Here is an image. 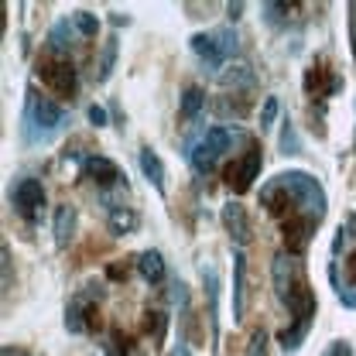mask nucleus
Segmentation results:
<instances>
[{"mask_svg": "<svg viewBox=\"0 0 356 356\" xmlns=\"http://www.w3.org/2000/svg\"><path fill=\"white\" fill-rule=\"evenodd\" d=\"M284 305L291 312V325H284L281 329V336H277V343L284 346V353H295L302 343H305V336H309L312 322H315V291L309 288V281L298 274L295 277V284H291V291H288V298H284Z\"/></svg>", "mask_w": 356, "mask_h": 356, "instance_id": "obj_1", "label": "nucleus"}, {"mask_svg": "<svg viewBox=\"0 0 356 356\" xmlns=\"http://www.w3.org/2000/svg\"><path fill=\"white\" fill-rule=\"evenodd\" d=\"M65 127V110L48 99V96H38L35 89H28V103H24V117H21V134L24 140H51L55 134Z\"/></svg>", "mask_w": 356, "mask_h": 356, "instance_id": "obj_2", "label": "nucleus"}, {"mask_svg": "<svg viewBox=\"0 0 356 356\" xmlns=\"http://www.w3.org/2000/svg\"><path fill=\"white\" fill-rule=\"evenodd\" d=\"M233 137H240L236 127H209V131L202 134V137L185 151V154H188V161H192V168H195L199 175H209V172L216 168V161L229 151Z\"/></svg>", "mask_w": 356, "mask_h": 356, "instance_id": "obj_3", "label": "nucleus"}, {"mask_svg": "<svg viewBox=\"0 0 356 356\" xmlns=\"http://www.w3.org/2000/svg\"><path fill=\"white\" fill-rule=\"evenodd\" d=\"M99 298H103L99 284L79 288L69 298V305H65V329L69 332H92V329H99V309H96Z\"/></svg>", "mask_w": 356, "mask_h": 356, "instance_id": "obj_4", "label": "nucleus"}, {"mask_svg": "<svg viewBox=\"0 0 356 356\" xmlns=\"http://www.w3.org/2000/svg\"><path fill=\"white\" fill-rule=\"evenodd\" d=\"M261 165H264V154H261V144L257 140H247V151L240 154V161H233L226 168V181L236 195L250 192L254 188V178L261 175Z\"/></svg>", "mask_w": 356, "mask_h": 356, "instance_id": "obj_5", "label": "nucleus"}, {"mask_svg": "<svg viewBox=\"0 0 356 356\" xmlns=\"http://www.w3.org/2000/svg\"><path fill=\"white\" fill-rule=\"evenodd\" d=\"M38 79L55 96H65V99H72L76 86H79V72H76V65L69 58H44V62H38Z\"/></svg>", "mask_w": 356, "mask_h": 356, "instance_id": "obj_6", "label": "nucleus"}, {"mask_svg": "<svg viewBox=\"0 0 356 356\" xmlns=\"http://www.w3.org/2000/svg\"><path fill=\"white\" fill-rule=\"evenodd\" d=\"M10 202H14V209H17V216L28 222H35L42 216L44 209V188L38 178H21L14 188H10Z\"/></svg>", "mask_w": 356, "mask_h": 356, "instance_id": "obj_7", "label": "nucleus"}, {"mask_svg": "<svg viewBox=\"0 0 356 356\" xmlns=\"http://www.w3.org/2000/svg\"><path fill=\"white\" fill-rule=\"evenodd\" d=\"M222 220V229L229 233V240L243 250L247 243H250V236H254V229H250V216H247V209L240 206V202H226L220 213Z\"/></svg>", "mask_w": 356, "mask_h": 356, "instance_id": "obj_8", "label": "nucleus"}, {"mask_svg": "<svg viewBox=\"0 0 356 356\" xmlns=\"http://www.w3.org/2000/svg\"><path fill=\"white\" fill-rule=\"evenodd\" d=\"M318 222L322 220H315V216H291V220L281 222L288 254H305V247H309V240H312V233H315Z\"/></svg>", "mask_w": 356, "mask_h": 356, "instance_id": "obj_9", "label": "nucleus"}, {"mask_svg": "<svg viewBox=\"0 0 356 356\" xmlns=\"http://www.w3.org/2000/svg\"><path fill=\"white\" fill-rule=\"evenodd\" d=\"M83 175L89 178V181H96L99 188H110V185H120V168L110 161V158H103V154H89V158H83Z\"/></svg>", "mask_w": 356, "mask_h": 356, "instance_id": "obj_10", "label": "nucleus"}, {"mask_svg": "<svg viewBox=\"0 0 356 356\" xmlns=\"http://www.w3.org/2000/svg\"><path fill=\"white\" fill-rule=\"evenodd\" d=\"M76 226H79V213H76V206H58L55 209V222H51V233H55V247L58 250H65L72 240H76Z\"/></svg>", "mask_w": 356, "mask_h": 356, "instance_id": "obj_11", "label": "nucleus"}, {"mask_svg": "<svg viewBox=\"0 0 356 356\" xmlns=\"http://www.w3.org/2000/svg\"><path fill=\"white\" fill-rule=\"evenodd\" d=\"M76 24H72V17H62V21H55L51 24V31H48V51L55 55V58H69V51H72V44H76Z\"/></svg>", "mask_w": 356, "mask_h": 356, "instance_id": "obj_12", "label": "nucleus"}, {"mask_svg": "<svg viewBox=\"0 0 356 356\" xmlns=\"http://www.w3.org/2000/svg\"><path fill=\"white\" fill-rule=\"evenodd\" d=\"M188 44H192V51L209 65V69H220L222 62H226V55H222V44L220 38H216V31H199V35H192L188 38Z\"/></svg>", "mask_w": 356, "mask_h": 356, "instance_id": "obj_13", "label": "nucleus"}, {"mask_svg": "<svg viewBox=\"0 0 356 356\" xmlns=\"http://www.w3.org/2000/svg\"><path fill=\"white\" fill-rule=\"evenodd\" d=\"M247 312V254H233V318L240 322Z\"/></svg>", "mask_w": 356, "mask_h": 356, "instance_id": "obj_14", "label": "nucleus"}, {"mask_svg": "<svg viewBox=\"0 0 356 356\" xmlns=\"http://www.w3.org/2000/svg\"><path fill=\"white\" fill-rule=\"evenodd\" d=\"M295 277H298V274H295V264H291V254H277L274 264H270V281H274V295H277L281 302L288 298Z\"/></svg>", "mask_w": 356, "mask_h": 356, "instance_id": "obj_15", "label": "nucleus"}, {"mask_svg": "<svg viewBox=\"0 0 356 356\" xmlns=\"http://www.w3.org/2000/svg\"><path fill=\"white\" fill-rule=\"evenodd\" d=\"M137 161H140V172H144V178L165 195L168 192V185H165V165H161V158H158V151L154 147H140V154H137Z\"/></svg>", "mask_w": 356, "mask_h": 356, "instance_id": "obj_16", "label": "nucleus"}, {"mask_svg": "<svg viewBox=\"0 0 356 356\" xmlns=\"http://www.w3.org/2000/svg\"><path fill=\"white\" fill-rule=\"evenodd\" d=\"M137 274H140L147 284H158V281H165V274H168L165 257H161L158 250H144V254L137 257Z\"/></svg>", "mask_w": 356, "mask_h": 356, "instance_id": "obj_17", "label": "nucleus"}, {"mask_svg": "<svg viewBox=\"0 0 356 356\" xmlns=\"http://www.w3.org/2000/svg\"><path fill=\"white\" fill-rule=\"evenodd\" d=\"M137 213H134L131 206H113L110 209V216H106V226H110V233L113 236H127V233H134L137 229Z\"/></svg>", "mask_w": 356, "mask_h": 356, "instance_id": "obj_18", "label": "nucleus"}, {"mask_svg": "<svg viewBox=\"0 0 356 356\" xmlns=\"http://www.w3.org/2000/svg\"><path fill=\"white\" fill-rule=\"evenodd\" d=\"M220 83L226 89H250L254 86V69H250L247 62H233V65H226Z\"/></svg>", "mask_w": 356, "mask_h": 356, "instance_id": "obj_19", "label": "nucleus"}, {"mask_svg": "<svg viewBox=\"0 0 356 356\" xmlns=\"http://www.w3.org/2000/svg\"><path fill=\"white\" fill-rule=\"evenodd\" d=\"M202 281H206V291H209V325H213V339H216V336H220V315H216L220 281H216V270H213V267H202Z\"/></svg>", "mask_w": 356, "mask_h": 356, "instance_id": "obj_20", "label": "nucleus"}, {"mask_svg": "<svg viewBox=\"0 0 356 356\" xmlns=\"http://www.w3.org/2000/svg\"><path fill=\"white\" fill-rule=\"evenodd\" d=\"M113 65H117V38L110 35L103 42V51H99V62H96V83H106L113 76Z\"/></svg>", "mask_w": 356, "mask_h": 356, "instance_id": "obj_21", "label": "nucleus"}, {"mask_svg": "<svg viewBox=\"0 0 356 356\" xmlns=\"http://www.w3.org/2000/svg\"><path fill=\"white\" fill-rule=\"evenodd\" d=\"M202 106H206V92L199 86H188L181 92V120H195Z\"/></svg>", "mask_w": 356, "mask_h": 356, "instance_id": "obj_22", "label": "nucleus"}, {"mask_svg": "<svg viewBox=\"0 0 356 356\" xmlns=\"http://www.w3.org/2000/svg\"><path fill=\"white\" fill-rule=\"evenodd\" d=\"M144 332L151 336L154 346H161V339H165V332H168V315H165V312H147V315H144Z\"/></svg>", "mask_w": 356, "mask_h": 356, "instance_id": "obj_23", "label": "nucleus"}, {"mask_svg": "<svg viewBox=\"0 0 356 356\" xmlns=\"http://www.w3.org/2000/svg\"><path fill=\"white\" fill-rule=\"evenodd\" d=\"M72 24H76V31H79L83 38H96V31H99V21H96V14H89V10H76V14H72Z\"/></svg>", "mask_w": 356, "mask_h": 356, "instance_id": "obj_24", "label": "nucleus"}, {"mask_svg": "<svg viewBox=\"0 0 356 356\" xmlns=\"http://www.w3.org/2000/svg\"><path fill=\"white\" fill-rule=\"evenodd\" d=\"M325 76H332L325 65H312L309 76H305V89H309V96H325V86H322V79Z\"/></svg>", "mask_w": 356, "mask_h": 356, "instance_id": "obj_25", "label": "nucleus"}, {"mask_svg": "<svg viewBox=\"0 0 356 356\" xmlns=\"http://www.w3.org/2000/svg\"><path fill=\"white\" fill-rule=\"evenodd\" d=\"M281 151H284V154H298V151H302V140H298V134H295V124H291V120H284V131H281Z\"/></svg>", "mask_w": 356, "mask_h": 356, "instance_id": "obj_26", "label": "nucleus"}, {"mask_svg": "<svg viewBox=\"0 0 356 356\" xmlns=\"http://www.w3.org/2000/svg\"><path fill=\"white\" fill-rule=\"evenodd\" d=\"M277 120V96H264V106H261V131L274 127Z\"/></svg>", "mask_w": 356, "mask_h": 356, "instance_id": "obj_27", "label": "nucleus"}, {"mask_svg": "<svg viewBox=\"0 0 356 356\" xmlns=\"http://www.w3.org/2000/svg\"><path fill=\"white\" fill-rule=\"evenodd\" d=\"M216 38H220L222 55H226V58H233V55L240 51V42H236V35H233L229 28H216Z\"/></svg>", "mask_w": 356, "mask_h": 356, "instance_id": "obj_28", "label": "nucleus"}, {"mask_svg": "<svg viewBox=\"0 0 356 356\" xmlns=\"http://www.w3.org/2000/svg\"><path fill=\"white\" fill-rule=\"evenodd\" d=\"M247 356H267V332H264V329L250 332V343H247Z\"/></svg>", "mask_w": 356, "mask_h": 356, "instance_id": "obj_29", "label": "nucleus"}, {"mask_svg": "<svg viewBox=\"0 0 356 356\" xmlns=\"http://www.w3.org/2000/svg\"><path fill=\"white\" fill-rule=\"evenodd\" d=\"M86 117H89V124H92V127H106V124H110V117H106V110H103L99 103H92V106H89Z\"/></svg>", "mask_w": 356, "mask_h": 356, "instance_id": "obj_30", "label": "nucleus"}, {"mask_svg": "<svg viewBox=\"0 0 356 356\" xmlns=\"http://www.w3.org/2000/svg\"><path fill=\"white\" fill-rule=\"evenodd\" d=\"M322 356H353V346H350L346 339H336V343H332V346H329Z\"/></svg>", "mask_w": 356, "mask_h": 356, "instance_id": "obj_31", "label": "nucleus"}, {"mask_svg": "<svg viewBox=\"0 0 356 356\" xmlns=\"http://www.w3.org/2000/svg\"><path fill=\"white\" fill-rule=\"evenodd\" d=\"M350 288H356V250L346 257V291H350ZM339 291H343V288H339Z\"/></svg>", "mask_w": 356, "mask_h": 356, "instance_id": "obj_32", "label": "nucleus"}, {"mask_svg": "<svg viewBox=\"0 0 356 356\" xmlns=\"http://www.w3.org/2000/svg\"><path fill=\"white\" fill-rule=\"evenodd\" d=\"M0 261H3V288H10V247H0Z\"/></svg>", "mask_w": 356, "mask_h": 356, "instance_id": "obj_33", "label": "nucleus"}, {"mask_svg": "<svg viewBox=\"0 0 356 356\" xmlns=\"http://www.w3.org/2000/svg\"><path fill=\"white\" fill-rule=\"evenodd\" d=\"M185 298H188V295H185V284H181V281H172V302L185 305Z\"/></svg>", "mask_w": 356, "mask_h": 356, "instance_id": "obj_34", "label": "nucleus"}, {"mask_svg": "<svg viewBox=\"0 0 356 356\" xmlns=\"http://www.w3.org/2000/svg\"><path fill=\"white\" fill-rule=\"evenodd\" d=\"M350 10H353V17H350V42H353V55H356V3Z\"/></svg>", "mask_w": 356, "mask_h": 356, "instance_id": "obj_35", "label": "nucleus"}, {"mask_svg": "<svg viewBox=\"0 0 356 356\" xmlns=\"http://www.w3.org/2000/svg\"><path fill=\"white\" fill-rule=\"evenodd\" d=\"M226 14H229V21H236V17L243 14V3H229V7H226Z\"/></svg>", "mask_w": 356, "mask_h": 356, "instance_id": "obj_36", "label": "nucleus"}]
</instances>
